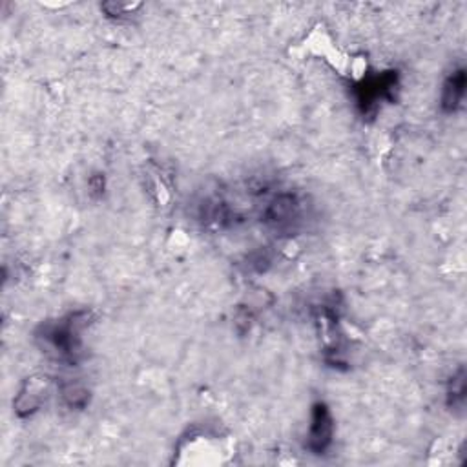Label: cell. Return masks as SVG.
Listing matches in <instances>:
<instances>
[{
    "mask_svg": "<svg viewBox=\"0 0 467 467\" xmlns=\"http://www.w3.org/2000/svg\"><path fill=\"white\" fill-rule=\"evenodd\" d=\"M90 320L91 315L88 310H77L61 320L44 324L37 338L44 342L48 352H54L61 361L75 366L82 358V333L90 325Z\"/></svg>",
    "mask_w": 467,
    "mask_h": 467,
    "instance_id": "cell-1",
    "label": "cell"
},
{
    "mask_svg": "<svg viewBox=\"0 0 467 467\" xmlns=\"http://www.w3.org/2000/svg\"><path fill=\"white\" fill-rule=\"evenodd\" d=\"M400 88L398 72H382L361 79L354 86L356 105L363 116H371L378 110L382 100L393 102Z\"/></svg>",
    "mask_w": 467,
    "mask_h": 467,
    "instance_id": "cell-2",
    "label": "cell"
},
{
    "mask_svg": "<svg viewBox=\"0 0 467 467\" xmlns=\"http://www.w3.org/2000/svg\"><path fill=\"white\" fill-rule=\"evenodd\" d=\"M303 216V203L292 192L276 194L267 204L262 221L278 234H292Z\"/></svg>",
    "mask_w": 467,
    "mask_h": 467,
    "instance_id": "cell-3",
    "label": "cell"
},
{
    "mask_svg": "<svg viewBox=\"0 0 467 467\" xmlns=\"http://www.w3.org/2000/svg\"><path fill=\"white\" fill-rule=\"evenodd\" d=\"M334 420L327 403L318 402L313 405L310 414V426L307 435V449L315 454H325L333 445Z\"/></svg>",
    "mask_w": 467,
    "mask_h": 467,
    "instance_id": "cell-4",
    "label": "cell"
},
{
    "mask_svg": "<svg viewBox=\"0 0 467 467\" xmlns=\"http://www.w3.org/2000/svg\"><path fill=\"white\" fill-rule=\"evenodd\" d=\"M48 398V380L35 376V378H28L26 384L22 385V389L19 391L17 398L13 400V409L15 414L21 419L31 417L33 412H37L40 409V405L46 402Z\"/></svg>",
    "mask_w": 467,
    "mask_h": 467,
    "instance_id": "cell-5",
    "label": "cell"
},
{
    "mask_svg": "<svg viewBox=\"0 0 467 467\" xmlns=\"http://www.w3.org/2000/svg\"><path fill=\"white\" fill-rule=\"evenodd\" d=\"M465 86H467V75L463 68H456L454 72L449 74V77L444 82L442 99H440L442 110L445 114H454L460 108L465 95Z\"/></svg>",
    "mask_w": 467,
    "mask_h": 467,
    "instance_id": "cell-6",
    "label": "cell"
},
{
    "mask_svg": "<svg viewBox=\"0 0 467 467\" xmlns=\"http://www.w3.org/2000/svg\"><path fill=\"white\" fill-rule=\"evenodd\" d=\"M61 398L68 409H84L90 403V391L81 382H66L61 387Z\"/></svg>",
    "mask_w": 467,
    "mask_h": 467,
    "instance_id": "cell-7",
    "label": "cell"
},
{
    "mask_svg": "<svg viewBox=\"0 0 467 467\" xmlns=\"http://www.w3.org/2000/svg\"><path fill=\"white\" fill-rule=\"evenodd\" d=\"M447 407L462 409L465 403V371L463 368L454 373L447 384Z\"/></svg>",
    "mask_w": 467,
    "mask_h": 467,
    "instance_id": "cell-8",
    "label": "cell"
},
{
    "mask_svg": "<svg viewBox=\"0 0 467 467\" xmlns=\"http://www.w3.org/2000/svg\"><path fill=\"white\" fill-rule=\"evenodd\" d=\"M88 186H90V194H91L93 197H102V194H105V186H107L105 176H102V174L91 176Z\"/></svg>",
    "mask_w": 467,
    "mask_h": 467,
    "instance_id": "cell-9",
    "label": "cell"
}]
</instances>
